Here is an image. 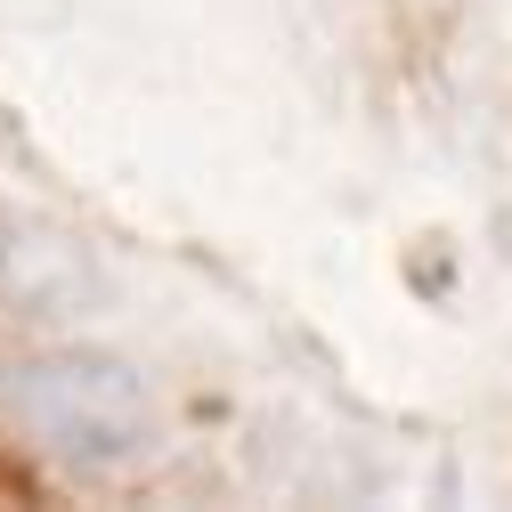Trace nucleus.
Wrapping results in <instances>:
<instances>
[{"instance_id": "obj_2", "label": "nucleus", "mask_w": 512, "mask_h": 512, "mask_svg": "<svg viewBox=\"0 0 512 512\" xmlns=\"http://www.w3.org/2000/svg\"><path fill=\"white\" fill-rule=\"evenodd\" d=\"M0 309L33 317V326H82V317L114 309V277L74 228L0 220Z\"/></svg>"}, {"instance_id": "obj_1", "label": "nucleus", "mask_w": 512, "mask_h": 512, "mask_svg": "<svg viewBox=\"0 0 512 512\" xmlns=\"http://www.w3.org/2000/svg\"><path fill=\"white\" fill-rule=\"evenodd\" d=\"M0 415H9L41 456H57L66 472H98L122 480L155 464L163 447V399L155 382L90 342H49L0 366Z\"/></svg>"}]
</instances>
